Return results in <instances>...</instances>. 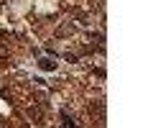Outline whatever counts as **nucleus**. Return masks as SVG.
Returning a JSON list of instances; mask_svg holds the SVG:
<instances>
[{
  "instance_id": "f257e3e1",
  "label": "nucleus",
  "mask_w": 153,
  "mask_h": 128,
  "mask_svg": "<svg viewBox=\"0 0 153 128\" xmlns=\"http://www.w3.org/2000/svg\"><path fill=\"white\" fill-rule=\"evenodd\" d=\"M41 69H44V72H54V69H56V61L54 59H41Z\"/></svg>"
}]
</instances>
